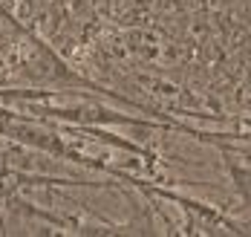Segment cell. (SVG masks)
Returning <instances> with one entry per match:
<instances>
[{
    "instance_id": "obj_1",
    "label": "cell",
    "mask_w": 251,
    "mask_h": 237,
    "mask_svg": "<svg viewBox=\"0 0 251 237\" xmlns=\"http://www.w3.org/2000/svg\"><path fill=\"white\" fill-rule=\"evenodd\" d=\"M6 44H9V41H6V35H3V29H0V50H3Z\"/></svg>"
}]
</instances>
